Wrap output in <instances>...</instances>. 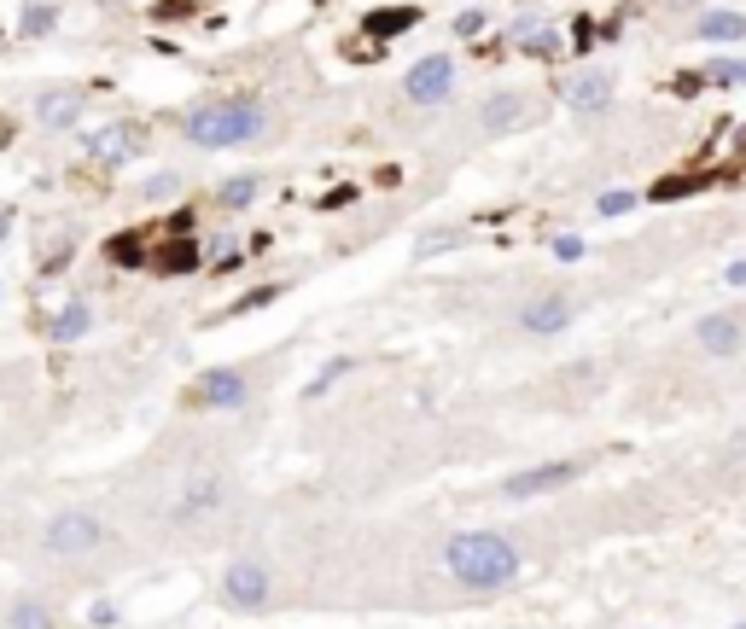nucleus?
Masks as SVG:
<instances>
[{
	"instance_id": "1",
	"label": "nucleus",
	"mask_w": 746,
	"mask_h": 629,
	"mask_svg": "<svg viewBox=\"0 0 746 629\" xmlns=\"http://www.w3.org/2000/svg\"><path fill=\"white\" fill-rule=\"evenodd\" d=\"M443 571L461 589L490 595V589H508L513 577H519V548H513L508 536H496V530H461L443 548Z\"/></svg>"
},
{
	"instance_id": "2",
	"label": "nucleus",
	"mask_w": 746,
	"mask_h": 629,
	"mask_svg": "<svg viewBox=\"0 0 746 629\" xmlns=\"http://www.w3.org/2000/svg\"><path fill=\"white\" fill-rule=\"evenodd\" d=\"M263 105L257 100H216V105H199V111H187V140L193 146H210V152H222V146H245V140H257L263 134Z\"/></svg>"
},
{
	"instance_id": "3",
	"label": "nucleus",
	"mask_w": 746,
	"mask_h": 629,
	"mask_svg": "<svg viewBox=\"0 0 746 629\" xmlns=\"http://www.w3.org/2000/svg\"><path fill=\"white\" fill-rule=\"evenodd\" d=\"M269 565L263 560H234L228 571H222V595H228V606H239V612H257V606H269Z\"/></svg>"
},
{
	"instance_id": "4",
	"label": "nucleus",
	"mask_w": 746,
	"mask_h": 629,
	"mask_svg": "<svg viewBox=\"0 0 746 629\" xmlns=\"http://www.w3.org/2000/svg\"><path fill=\"white\" fill-rule=\"evenodd\" d=\"M449 88H455V59H443V53L420 59V65L403 76V94L414 105H443V100H449Z\"/></svg>"
},
{
	"instance_id": "5",
	"label": "nucleus",
	"mask_w": 746,
	"mask_h": 629,
	"mask_svg": "<svg viewBox=\"0 0 746 629\" xmlns=\"http://www.w3.org/2000/svg\"><path fill=\"white\" fill-rule=\"evenodd\" d=\"M105 542V525L94 513H59L53 525H47V548L53 554H88V548H100Z\"/></svg>"
},
{
	"instance_id": "6",
	"label": "nucleus",
	"mask_w": 746,
	"mask_h": 629,
	"mask_svg": "<svg viewBox=\"0 0 746 629\" xmlns=\"http://www.w3.org/2000/svg\"><path fill=\"white\" fill-rule=\"evenodd\" d=\"M572 478H577L572 461H543V466H531V472H519V478H508V484H502V496H508V501L548 496V490H566Z\"/></svg>"
},
{
	"instance_id": "7",
	"label": "nucleus",
	"mask_w": 746,
	"mask_h": 629,
	"mask_svg": "<svg viewBox=\"0 0 746 629\" xmlns=\"http://www.w3.org/2000/svg\"><path fill=\"white\" fill-rule=\"evenodd\" d=\"M560 100L572 105V111H583V117H589V111H607L612 105V76L607 70H577V76L560 82Z\"/></svg>"
},
{
	"instance_id": "8",
	"label": "nucleus",
	"mask_w": 746,
	"mask_h": 629,
	"mask_svg": "<svg viewBox=\"0 0 746 629\" xmlns=\"http://www.w3.org/2000/svg\"><path fill=\"white\" fill-rule=\"evenodd\" d=\"M140 146H146V129H135V123H105V129L88 134L94 164H123V158H135Z\"/></svg>"
},
{
	"instance_id": "9",
	"label": "nucleus",
	"mask_w": 746,
	"mask_h": 629,
	"mask_svg": "<svg viewBox=\"0 0 746 629\" xmlns=\"http://www.w3.org/2000/svg\"><path fill=\"white\" fill-rule=\"evenodd\" d=\"M694 338H700L706 356H735V350L746 344V321H741V315H729V309H717V315H700Z\"/></svg>"
},
{
	"instance_id": "10",
	"label": "nucleus",
	"mask_w": 746,
	"mask_h": 629,
	"mask_svg": "<svg viewBox=\"0 0 746 629\" xmlns=\"http://www.w3.org/2000/svg\"><path fill=\"white\" fill-rule=\"evenodd\" d=\"M193 402H204V408H239L245 402V373H234V367H210L199 379V391H193Z\"/></svg>"
},
{
	"instance_id": "11",
	"label": "nucleus",
	"mask_w": 746,
	"mask_h": 629,
	"mask_svg": "<svg viewBox=\"0 0 746 629\" xmlns=\"http://www.w3.org/2000/svg\"><path fill=\"white\" fill-rule=\"evenodd\" d=\"M572 321V303L560 298V292H548V298H531L525 309H519V327L525 332H560Z\"/></svg>"
},
{
	"instance_id": "12",
	"label": "nucleus",
	"mask_w": 746,
	"mask_h": 629,
	"mask_svg": "<svg viewBox=\"0 0 746 629\" xmlns=\"http://www.w3.org/2000/svg\"><path fill=\"white\" fill-rule=\"evenodd\" d=\"M519 123H531V100H525V94H490V105H484V129L508 134V129H519Z\"/></svg>"
},
{
	"instance_id": "13",
	"label": "nucleus",
	"mask_w": 746,
	"mask_h": 629,
	"mask_svg": "<svg viewBox=\"0 0 746 629\" xmlns=\"http://www.w3.org/2000/svg\"><path fill=\"white\" fill-rule=\"evenodd\" d=\"M76 111H82V100H76L70 88H53V94H41V111H35V117H41L47 129H65V123H76Z\"/></svg>"
},
{
	"instance_id": "14",
	"label": "nucleus",
	"mask_w": 746,
	"mask_h": 629,
	"mask_svg": "<svg viewBox=\"0 0 746 629\" xmlns=\"http://www.w3.org/2000/svg\"><path fill=\"white\" fill-rule=\"evenodd\" d=\"M746 35V12H706L700 18V41H735Z\"/></svg>"
},
{
	"instance_id": "15",
	"label": "nucleus",
	"mask_w": 746,
	"mask_h": 629,
	"mask_svg": "<svg viewBox=\"0 0 746 629\" xmlns=\"http://www.w3.org/2000/svg\"><path fill=\"white\" fill-rule=\"evenodd\" d=\"M513 41L525 53H560V30H548V24H513Z\"/></svg>"
},
{
	"instance_id": "16",
	"label": "nucleus",
	"mask_w": 746,
	"mask_h": 629,
	"mask_svg": "<svg viewBox=\"0 0 746 629\" xmlns=\"http://www.w3.org/2000/svg\"><path fill=\"white\" fill-rule=\"evenodd\" d=\"M158 268H164V274H187V268H199L193 239H170V251H158Z\"/></svg>"
},
{
	"instance_id": "17",
	"label": "nucleus",
	"mask_w": 746,
	"mask_h": 629,
	"mask_svg": "<svg viewBox=\"0 0 746 629\" xmlns=\"http://www.w3.org/2000/svg\"><path fill=\"white\" fill-rule=\"evenodd\" d=\"M414 18H420V12H414V6H385V12H379V18H368V30L379 35V41H385V35L408 30V24H414Z\"/></svg>"
},
{
	"instance_id": "18",
	"label": "nucleus",
	"mask_w": 746,
	"mask_h": 629,
	"mask_svg": "<svg viewBox=\"0 0 746 629\" xmlns=\"http://www.w3.org/2000/svg\"><path fill=\"white\" fill-rule=\"evenodd\" d=\"M82 332H88V303H70L65 315L53 321V338H59V344H70V338H82Z\"/></svg>"
},
{
	"instance_id": "19",
	"label": "nucleus",
	"mask_w": 746,
	"mask_h": 629,
	"mask_svg": "<svg viewBox=\"0 0 746 629\" xmlns=\"http://www.w3.org/2000/svg\"><path fill=\"white\" fill-rule=\"evenodd\" d=\"M12 629H53V612L41 600H18L12 606Z\"/></svg>"
},
{
	"instance_id": "20",
	"label": "nucleus",
	"mask_w": 746,
	"mask_h": 629,
	"mask_svg": "<svg viewBox=\"0 0 746 629\" xmlns=\"http://www.w3.org/2000/svg\"><path fill=\"white\" fill-rule=\"evenodd\" d=\"M216 496H222V484H216V478H204V484L193 490V496H181V507H175V519H193V513H199V507H210Z\"/></svg>"
},
{
	"instance_id": "21",
	"label": "nucleus",
	"mask_w": 746,
	"mask_h": 629,
	"mask_svg": "<svg viewBox=\"0 0 746 629\" xmlns=\"http://www.w3.org/2000/svg\"><path fill=\"white\" fill-rule=\"evenodd\" d=\"M251 199H257V175H239V181L222 187V204H228V210H245Z\"/></svg>"
},
{
	"instance_id": "22",
	"label": "nucleus",
	"mask_w": 746,
	"mask_h": 629,
	"mask_svg": "<svg viewBox=\"0 0 746 629\" xmlns=\"http://www.w3.org/2000/svg\"><path fill=\"white\" fill-rule=\"evenodd\" d=\"M706 82H746V59H717V65H706Z\"/></svg>"
},
{
	"instance_id": "23",
	"label": "nucleus",
	"mask_w": 746,
	"mask_h": 629,
	"mask_svg": "<svg viewBox=\"0 0 746 629\" xmlns=\"http://www.w3.org/2000/svg\"><path fill=\"white\" fill-rule=\"evenodd\" d=\"M53 30V6H30V18H24V35H41Z\"/></svg>"
},
{
	"instance_id": "24",
	"label": "nucleus",
	"mask_w": 746,
	"mask_h": 629,
	"mask_svg": "<svg viewBox=\"0 0 746 629\" xmlns=\"http://www.w3.org/2000/svg\"><path fill=\"white\" fill-rule=\"evenodd\" d=\"M630 204H636V193H607V199H601V216H624Z\"/></svg>"
},
{
	"instance_id": "25",
	"label": "nucleus",
	"mask_w": 746,
	"mask_h": 629,
	"mask_svg": "<svg viewBox=\"0 0 746 629\" xmlns=\"http://www.w3.org/2000/svg\"><path fill=\"white\" fill-rule=\"evenodd\" d=\"M484 30V12H461V18H455V35H478Z\"/></svg>"
},
{
	"instance_id": "26",
	"label": "nucleus",
	"mask_w": 746,
	"mask_h": 629,
	"mask_svg": "<svg viewBox=\"0 0 746 629\" xmlns=\"http://www.w3.org/2000/svg\"><path fill=\"white\" fill-rule=\"evenodd\" d=\"M554 257H566V263H577V257H583V239H572V233H566V239L554 245Z\"/></svg>"
},
{
	"instance_id": "27",
	"label": "nucleus",
	"mask_w": 746,
	"mask_h": 629,
	"mask_svg": "<svg viewBox=\"0 0 746 629\" xmlns=\"http://www.w3.org/2000/svg\"><path fill=\"white\" fill-rule=\"evenodd\" d=\"M6 228H12V210H0V245H6Z\"/></svg>"
},
{
	"instance_id": "28",
	"label": "nucleus",
	"mask_w": 746,
	"mask_h": 629,
	"mask_svg": "<svg viewBox=\"0 0 746 629\" xmlns=\"http://www.w3.org/2000/svg\"><path fill=\"white\" fill-rule=\"evenodd\" d=\"M741 146H746V134H741Z\"/></svg>"
}]
</instances>
